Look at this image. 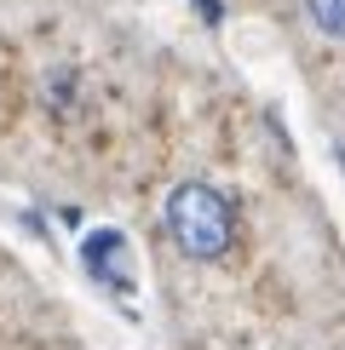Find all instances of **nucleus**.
Segmentation results:
<instances>
[{"label": "nucleus", "instance_id": "f257e3e1", "mask_svg": "<svg viewBox=\"0 0 345 350\" xmlns=\"http://www.w3.org/2000/svg\"><path fill=\"white\" fill-rule=\"evenodd\" d=\"M162 224H167L172 247H179L184 258H196V265L225 258L230 241H236V207H230V196L219 184H207V178L172 184L167 207H162Z\"/></svg>", "mask_w": 345, "mask_h": 350}, {"label": "nucleus", "instance_id": "f03ea898", "mask_svg": "<svg viewBox=\"0 0 345 350\" xmlns=\"http://www.w3.org/2000/svg\"><path fill=\"white\" fill-rule=\"evenodd\" d=\"M81 258H86V270H92L104 287L133 293V275H127V236H121V230H92L86 247H81Z\"/></svg>", "mask_w": 345, "mask_h": 350}, {"label": "nucleus", "instance_id": "7ed1b4c3", "mask_svg": "<svg viewBox=\"0 0 345 350\" xmlns=\"http://www.w3.org/2000/svg\"><path fill=\"white\" fill-rule=\"evenodd\" d=\"M305 18L322 29L328 40H345V0H305Z\"/></svg>", "mask_w": 345, "mask_h": 350}]
</instances>
